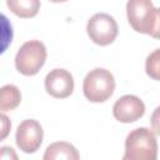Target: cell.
Returning a JSON list of instances; mask_svg holds the SVG:
<instances>
[{"label": "cell", "instance_id": "cell-1", "mask_svg": "<svg viewBox=\"0 0 160 160\" xmlns=\"http://www.w3.org/2000/svg\"><path fill=\"white\" fill-rule=\"evenodd\" d=\"M158 141L155 132L148 128H138L129 132L125 140L124 160H156Z\"/></svg>", "mask_w": 160, "mask_h": 160}, {"label": "cell", "instance_id": "cell-2", "mask_svg": "<svg viewBox=\"0 0 160 160\" xmlns=\"http://www.w3.org/2000/svg\"><path fill=\"white\" fill-rule=\"evenodd\" d=\"M115 90L114 75L102 68H96L89 71L82 82V91L85 98L91 102L106 101Z\"/></svg>", "mask_w": 160, "mask_h": 160}, {"label": "cell", "instance_id": "cell-3", "mask_svg": "<svg viewBox=\"0 0 160 160\" xmlns=\"http://www.w3.org/2000/svg\"><path fill=\"white\" fill-rule=\"evenodd\" d=\"M46 56V48L41 41L29 40L18 50L15 56V68L25 76L36 75L44 66Z\"/></svg>", "mask_w": 160, "mask_h": 160}, {"label": "cell", "instance_id": "cell-4", "mask_svg": "<svg viewBox=\"0 0 160 160\" xmlns=\"http://www.w3.org/2000/svg\"><path fill=\"white\" fill-rule=\"evenodd\" d=\"M156 8L151 0H128L126 15L130 26L140 34L150 35L155 21Z\"/></svg>", "mask_w": 160, "mask_h": 160}, {"label": "cell", "instance_id": "cell-5", "mask_svg": "<svg viewBox=\"0 0 160 160\" xmlns=\"http://www.w3.org/2000/svg\"><path fill=\"white\" fill-rule=\"evenodd\" d=\"M86 32L94 44L106 46L114 42L118 36L119 28L111 15L106 12H98L89 19L86 24Z\"/></svg>", "mask_w": 160, "mask_h": 160}, {"label": "cell", "instance_id": "cell-6", "mask_svg": "<svg viewBox=\"0 0 160 160\" xmlns=\"http://www.w3.org/2000/svg\"><path fill=\"white\" fill-rule=\"evenodd\" d=\"M42 138V126L38 120L34 119H26L20 122L15 134V141L18 148L26 154L35 152L41 146Z\"/></svg>", "mask_w": 160, "mask_h": 160}, {"label": "cell", "instance_id": "cell-7", "mask_svg": "<svg viewBox=\"0 0 160 160\" xmlns=\"http://www.w3.org/2000/svg\"><path fill=\"white\" fill-rule=\"evenodd\" d=\"M145 114V104L142 100L135 95H124L119 98L112 106L114 118L124 124H130Z\"/></svg>", "mask_w": 160, "mask_h": 160}, {"label": "cell", "instance_id": "cell-8", "mask_svg": "<svg viewBox=\"0 0 160 160\" xmlns=\"http://www.w3.org/2000/svg\"><path fill=\"white\" fill-rule=\"evenodd\" d=\"M45 90L56 99H65L74 91V78L65 69H54L45 76Z\"/></svg>", "mask_w": 160, "mask_h": 160}, {"label": "cell", "instance_id": "cell-9", "mask_svg": "<svg viewBox=\"0 0 160 160\" xmlns=\"http://www.w3.org/2000/svg\"><path fill=\"white\" fill-rule=\"evenodd\" d=\"M80 158L76 148L66 141H56L50 144L44 154V160H58V159H66V160H78Z\"/></svg>", "mask_w": 160, "mask_h": 160}, {"label": "cell", "instance_id": "cell-10", "mask_svg": "<svg viewBox=\"0 0 160 160\" xmlns=\"http://www.w3.org/2000/svg\"><path fill=\"white\" fill-rule=\"evenodd\" d=\"M9 10L21 19H30L38 15L40 0H6Z\"/></svg>", "mask_w": 160, "mask_h": 160}, {"label": "cell", "instance_id": "cell-11", "mask_svg": "<svg viewBox=\"0 0 160 160\" xmlns=\"http://www.w3.org/2000/svg\"><path fill=\"white\" fill-rule=\"evenodd\" d=\"M21 101V92L18 86L12 84L4 85L1 88V100H0V110L2 112L11 111L19 106Z\"/></svg>", "mask_w": 160, "mask_h": 160}, {"label": "cell", "instance_id": "cell-12", "mask_svg": "<svg viewBox=\"0 0 160 160\" xmlns=\"http://www.w3.org/2000/svg\"><path fill=\"white\" fill-rule=\"evenodd\" d=\"M145 71L148 76L160 81V49L150 52L145 61Z\"/></svg>", "mask_w": 160, "mask_h": 160}, {"label": "cell", "instance_id": "cell-13", "mask_svg": "<svg viewBox=\"0 0 160 160\" xmlns=\"http://www.w3.org/2000/svg\"><path fill=\"white\" fill-rule=\"evenodd\" d=\"M150 125H151V130L156 134L160 135V106H158L150 118Z\"/></svg>", "mask_w": 160, "mask_h": 160}, {"label": "cell", "instance_id": "cell-14", "mask_svg": "<svg viewBox=\"0 0 160 160\" xmlns=\"http://www.w3.org/2000/svg\"><path fill=\"white\" fill-rule=\"evenodd\" d=\"M150 36L154 39H160V8L156 9L155 21H154V26H152V30L150 32Z\"/></svg>", "mask_w": 160, "mask_h": 160}, {"label": "cell", "instance_id": "cell-15", "mask_svg": "<svg viewBox=\"0 0 160 160\" xmlns=\"http://www.w3.org/2000/svg\"><path fill=\"white\" fill-rule=\"evenodd\" d=\"M1 125H2V132H1V140H2L6 138L10 128H11V124H10V121L5 114H1Z\"/></svg>", "mask_w": 160, "mask_h": 160}, {"label": "cell", "instance_id": "cell-16", "mask_svg": "<svg viewBox=\"0 0 160 160\" xmlns=\"http://www.w3.org/2000/svg\"><path fill=\"white\" fill-rule=\"evenodd\" d=\"M49 1H51V2H65L68 0H49Z\"/></svg>", "mask_w": 160, "mask_h": 160}]
</instances>
